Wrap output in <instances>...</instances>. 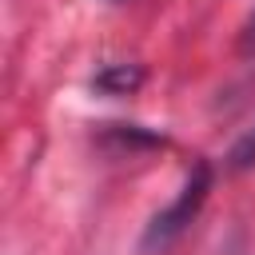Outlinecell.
<instances>
[{
	"label": "cell",
	"mask_w": 255,
	"mask_h": 255,
	"mask_svg": "<svg viewBox=\"0 0 255 255\" xmlns=\"http://www.w3.org/2000/svg\"><path fill=\"white\" fill-rule=\"evenodd\" d=\"M207 191H211V163H207V159H195V167L187 171L179 195H175L163 211H155L151 223L143 227L139 251H143V255H163V251L191 227V219H195L199 207L207 203Z\"/></svg>",
	"instance_id": "6da1fadb"
},
{
	"label": "cell",
	"mask_w": 255,
	"mask_h": 255,
	"mask_svg": "<svg viewBox=\"0 0 255 255\" xmlns=\"http://www.w3.org/2000/svg\"><path fill=\"white\" fill-rule=\"evenodd\" d=\"M139 80H143V72L135 68V64H108L92 84L100 88V92H112V96H128V92H135L139 88Z\"/></svg>",
	"instance_id": "7a4b0ae2"
},
{
	"label": "cell",
	"mask_w": 255,
	"mask_h": 255,
	"mask_svg": "<svg viewBox=\"0 0 255 255\" xmlns=\"http://www.w3.org/2000/svg\"><path fill=\"white\" fill-rule=\"evenodd\" d=\"M227 167L231 171H247V167H255V128L231 147V155H227Z\"/></svg>",
	"instance_id": "3957f363"
},
{
	"label": "cell",
	"mask_w": 255,
	"mask_h": 255,
	"mask_svg": "<svg viewBox=\"0 0 255 255\" xmlns=\"http://www.w3.org/2000/svg\"><path fill=\"white\" fill-rule=\"evenodd\" d=\"M239 52H243V56H255V8H251V16H247L243 28H239Z\"/></svg>",
	"instance_id": "277c9868"
}]
</instances>
